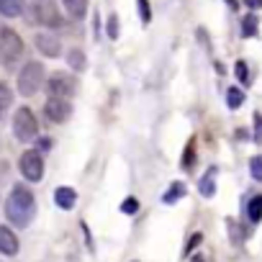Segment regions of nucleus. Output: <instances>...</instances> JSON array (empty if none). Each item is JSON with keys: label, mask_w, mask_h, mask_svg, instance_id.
Wrapping results in <instances>:
<instances>
[{"label": "nucleus", "mask_w": 262, "mask_h": 262, "mask_svg": "<svg viewBox=\"0 0 262 262\" xmlns=\"http://www.w3.org/2000/svg\"><path fill=\"white\" fill-rule=\"evenodd\" d=\"M13 103V95H11V88L8 85H0V111L8 108Z\"/></svg>", "instance_id": "20"}, {"label": "nucleus", "mask_w": 262, "mask_h": 262, "mask_svg": "<svg viewBox=\"0 0 262 262\" xmlns=\"http://www.w3.org/2000/svg\"><path fill=\"white\" fill-rule=\"evenodd\" d=\"M137 208H139V203H137L134 198H126V201L121 203V211H123V213H137Z\"/></svg>", "instance_id": "23"}, {"label": "nucleus", "mask_w": 262, "mask_h": 262, "mask_svg": "<svg viewBox=\"0 0 262 262\" xmlns=\"http://www.w3.org/2000/svg\"><path fill=\"white\" fill-rule=\"evenodd\" d=\"M36 47H39V52H44L47 57H57L59 54V39L57 36H52V34H39L36 36Z\"/></svg>", "instance_id": "10"}, {"label": "nucleus", "mask_w": 262, "mask_h": 262, "mask_svg": "<svg viewBox=\"0 0 262 262\" xmlns=\"http://www.w3.org/2000/svg\"><path fill=\"white\" fill-rule=\"evenodd\" d=\"M213 178H216V170H211V172L201 180V193H203V195H208V198L216 193V183H213Z\"/></svg>", "instance_id": "16"}, {"label": "nucleus", "mask_w": 262, "mask_h": 262, "mask_svg": "<svg viewBox=\"0 0 262 262\" xmlns=\"http://www.w3.org/2000/svg\"><path fill=\"white\" fill-rule=\"evenodd\" d=\"M54 201H57V206H59V208H72V206H75V201H77V195H75V190H72V188H57Z\"/></svg>", "instance_id": "11"}, {"label": "nucleus", "mask_w": 262, "mask_h": 262, "mask_svg": "<svg viewBox=\"0 0 262 262\" xmlns=\"http://www.w3.org/2000/svg\"><path fill=\"white\" fill-rule=\"evenodd\" d=\"M24 54V41L16 31L11 29H0V59H3L6 64H13L18 62Z\"/></svg>", "instance_id": "2"}, {"label": "nucleus", "mask_w": 262, "mask_h": 262, "mask_svg": "<svg viewBox=\"0 0 262 262\" xmlns=\"http://www.w3.org/2000/svg\"><path fill=\"white\" fill-rule=\"evenodd\" d=\"M34 211H36L34 193L29 188H24V185H16L13 193L8 195V203H6V213H8L11 224L29 226V221L34 219Z\"/></svg>", "instance_id": "1"}, {"label": "nucleus", "mask_w": 262, "mask_h": 262, "mask_svg": "<svg viewBox=\"0 0 262 262\" xmlns=\"http://www.w3.org/2000/svg\"><path fill=\"white\" fill-rule=\"evenodd\" d=\"M24 11V0H0V13L8 16V18H16L21 16Z\"/></svg>", "instance_id": "12"}, {"label": "nucleus", "mask_w": 262, "mask_h": 262, "mask_svg": "<svg viewBox=\"0 0 262 262\" xmlns=\"http://www.w3.org/2000/svg\"><path fill=\"white\" fill-rule=\"evenodd\" d=\"M18 165H21V172H24L26 180H31V183L41 180V175H44V162H41V155H39V152H24V157H21Z\"/></svg>", "instance_id": "5"}, {"label": "nucleus", "mask_w": 262, "mask_h": 262, "mask_svg": "<svg viewBox=\"0 0 262 262\" xmlns=\"http://www.w3.org/2000/svg\"><path fill=\"white\" fill-rule=\"evenodd\" d=\"M139 11H142V18L149 21V6H147V0H139Z\"/></svg>", "instance_id": "26"}, {"label": "nucleus", "mask_w": 262, "mask_h": 262, "mask_svg": "<svg viewBox=\"0 0 262 262\" xmlns=\"http://www.w3.org/2000/svg\"><path fill=\"white\" fill-rule=\"evenodd\" d=\"M254 142L262 144V113H254Z\"/></svg>", "instance_id": "22"}, {"label": "nucleus", "mask_w": 262, "mask_h": 262, "mask_svg": "<svg viewBox=\"0 0 262 262\" xmlns=\"http://www.w3.org/2000/svg\"><path fill=\"white\" fill-rule=\"evenodd\" d=\"M49 93H52L54 98H67V95L75 93V80L67 77V75H54V77L49 80Z\"/></svg>", "instance_id": "7"}, {"label": "nucleus", "mask_w": 262, "mask_h": 262, "mask_svg": "<svg viewBox=\"0 0 262 262\" xmlns=\"http://www.w3.org/2000/svg\"><path fill=\"white\" fill-rule=\"evenodd\" d=\"M242 26H244V29H242L244 36H254V34H257V16H247Z\"/></svg>", "instance_id": "19"}, {"label": "nucleus", "mask_w": 262, "mask_h": 262, "mask_svg": "<svg viewBox=\"0 0 262 262\" xmlns=\"http://www.w3.org/2000/svg\"><path fill=\"white\" fill-rule=\"evenodd\" d=\"M70 64H72L75 70H82V64H85V57H82L80 52H72V54H70Z\"/></svg>", "instance_id": "24"}, {"label": "nucleus", "mask_w": 262, "mask_h": 262, "mask_svg": "<svg viewBox=\"0 0 262 262\" xmlns=\"http://www.w3.org/2000/svg\"><path fill=\"white\" fill-rule=\"evenodd\" d=\"M44 113H47V118H49V121L62 123V121H67V118H70L72 105H70L64 98H49V100H47V105H44Z\"/></svg>", "instance_id": "6"}, {"label": "nucleus", "mask_w": 262, "mask_h": 262, "mask_svg": "<svg viewBox=\"0 0 262 262\" xmlns=\"http://www.w3.org/2000/svg\"><path fill=\"white\" fill-rule=\"evenodd\" d=\"M13 131L21 142H31L39 131V123H36V116L31 113V108H21L13 118Z\"/></svg>", "instance_id": "4"}, {"label": "nucleus", "mask_w": 262, "mask_h": 262, "mask_svg": "<svg viewBox=\"0 0 262 262\" xmlns=\"http://www.w3.org/2000/svg\"><path fill=\"white\" fill-rule=\"evenodd\" d=\"M198 242H201V234H195V236H193V239H190V244H188V247H185V254H190V249H193V247H195V244H198Z\"/></svg>", "instance_id": "27"}, {"label": "nucleus", "mask_w": 262, "mask_h": 262, "mask_svg": "<svg viewBox=\"0 0 262 262\" xmlns=\"http://www.w3.org/2000/svg\"><path fill=\"white\" fill-rule=\"evenodd\" d=\"M242 103H244V93L239 88H229L226 90V105L229 108H239Z\"/></svg>", "instance_id": "15"}, {"label": "nucleus", "mask_w": 262, "mask_h": 262, "mask_svg": "<svg viewBox=\"0 0 262 262\" xmlns=\"http://www.w3.org/2000/svg\"><path fill=\"white\" fill-rule=\"evenodd\" d=\"M244 3H247V8H262V0H244Z\"/></svg>", "instance_id": "28"}, {"label": "nucleus", "mask_w": 262, "mask_h": 262, "mask_svg": "<svg viewBox=\"0 0 262 262\" xmlns=\"http://www.w3.org/2000/svg\"><path fill=\"white\" fill-rule=\"evenodd\" d=\"M249 172H252V178H254V180H259V183H262V155H257V157H252V160H249Z\"/></svg>", "instance_id": "18"}, {"label": "nucleus", "mask_w": 262, "mask_h": 262, "mask_svg": "<svg viewBox=\"0 0 262 262\" xmlns=\"http://www.w3.org/2000/svg\"><path fill=\"white\" fill-rule=\"evenodd\" d=\"M247 213H249V221L257 224L262 219V195H254L249 203H247Z\"/></svg>", "instance_id": "13"}, {"label": "nucleus", "mask_w": 262, "mask_h": 262, "mask_svg": "<svg viewBox=\"0 0 262 262\" xmlns=\"http://www.w3.org/2000/svg\"><path fill=\"white\" fill-rule=\"evenodd\" d=\"M108 36H111V39H116V36H118V18H116V16H111V18H108Z\"/></svg>", "instance_id": "25"}, {"label": "nucleus", "mask_w": 262, "mask_h": 262, "mask_svg": "<svg viewBox=\"0 0 262 262\" xmlns=\"http://www.w3.org/2000/svg\"><path fill=\"white\" fill-rule=\"evenodd\" d=\"M41 80H44V67H41L39 62H29V64L21 70V75H18V90H21L24 95H34V93L39 90Z\"/></svg>", "instance_id": "3"}, {"label": "nucleus", "mask_w": 262, "mask_h": 262, "mask_svg": "<svg viewBox=\"0 0 262 262\" xmlns=\"http://www.w3.org/2000/svg\"><path fill=\"white\" fill-rule=\"evenodd\" d=\"M36 18L44 26H59V13H57L54 3H49V0H44V3L36 6Z\"/></svg>", "instance_id": "8"}, {"label": "nucleus", "mask_w": 262, "mask_h": 262, "mask_svg": "<svg viewBox=\"0 0 262 262\" xmlns=\"http://www.w3.org/2000/svg\"><path fill=\"white\" fill-rule=\"evenodd\" d=\"M236 77H239V82H249V67H247V62H236Z\"/></svg>", "instance_id": "21"}, {"label": "nucleus", "mask_w": 262, "mask_h": 262, "mask_svg": "<svg viewBox=\"0 0 262 262\" xmlns=\"http://www.w3.org/2000/svg\"><path fill=\"white\" fill-rule=\"evenodd\" d=\"M16 252H18V236L8 226H0V254H16Z\"/></svg>", "instance_id": "9"}, {"label": "nucleus", "mask_w": 262, "mask_h": 262, "mask_svg": "<svg viewBox=\"0 0 262 262\" xmlns=\"http://www.w3.org/2000/svg\"><path fill=\"white\" fill-rule=\"evenodd\" d=\"M64 8H67V13L72 18H80L88 8V0H64Z\"/></svg>", "instance_id": "14"}, {"label": "nucleus", "mask_w": 262, "mask_h": 262, "mask_svg": "<svg viewBox=\"0 0 262 262\" xmlns=\"http://www.w3.org/2000/svg\"><path fill=\"white\" fill-rule=\"evenodd\" d=\"M183 195H185V185H183V183H172L170 193L165 195V203H175V201L183 198Z\"/></svg>", "instance_id": "17"}]
</instances>
